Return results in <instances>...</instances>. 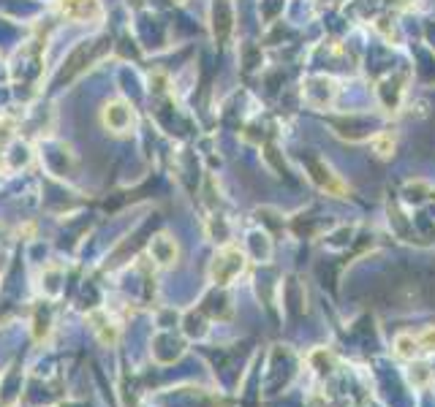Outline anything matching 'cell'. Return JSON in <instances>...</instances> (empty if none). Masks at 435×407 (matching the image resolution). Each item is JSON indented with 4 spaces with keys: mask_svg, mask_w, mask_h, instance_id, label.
<instances>
[{
    "mask_svg": "<svg viewBox=\"0 0 435 407\" xmlns=\"http://www.w3.org/2000/svg\"><path fill=\"white\" fill-rule=\"evenodd\" d=\"M245 269H248V255H245L240 247L226 244V247L218 250V255H215L212 264H209V280L215 285H221V288H226V285L234 283Z\"/></svg>",
    "mask_w": 435,
    "mask_h": 407,
    "instance_id": "6da1fadb",
    "label": "cell"
},
{
    "mask_svg": "<svg viewBox=\"0 0 435 407\" xmlns=\"http://www.w3.org/2000/svg\"><path fill=\"white\" fill-rule=\"evenodd\" d=\"M101 125L115 136H125L136 125V112L125 98H112L101 109Z\"/></svg>",
    "mask_w": 435,
    "mask_h": 407,
    "instance_id": "7a4b0ae2",
    "label": "cell"
},
{
    "mask_svg": "<svg viewBox=\"0 0 435 407\" xmlns=\"http://www.w3.org/2000/svg\"><path fill=\"white\" fill-rule=\"evenodd\" d=\"M58 11L71 22H101L104 20V6L101 0H55Z\"/></svg>",
    "mask_w": 435,
    "mask_h": 407,
    "instance_id": "3957f363",
    "label": "cell"
},
{
    "mask_svg": "<svg viewBox=\"0 0 435 407\" xmlns=\"http://www.w3.org/2000/svg\"><path fill=\"white\" fill-rule=\"evenodd\" d=\"M302 95L313 109H330L337 98V81L330 79V76H311L305 81Z\"/></svg>",
    "mask_w": 435,
    "mask_h": 407,
    "instance_id": "277c9868",
    "label": "cell"
},
{
    "mask_svg": "<svg viewBox=\"0 0 435 407\" xmlns=\"http://www.w3.org/2000/svg\"><path fill=\"white\" fill-rule=\"evenodd\" d=\"M150 255L158 266H174L177 264V255H180V247L177 242L169 236V234H158L152 242H150Z\"/></svg>",
    "mask_w": 435,
    "mask_h": 407,
    "instance_id": "5b68a950",
    "label": "cell"
},
{
    "mask_svg": "<svg viewBox=\"0 0 435 407\" xmlns=\"http://www.w3.org/2000/svg\"><path fill=\"white\" fill-rule=\"evenodd\" d=\"M392 350L397 359H403V361H414L416 356H419V342H416L414 334H408V331H403V334H397L392 342Z\"/></svg>",
    "mask_w": 435,
    "mask_h": 407,
    "instance_id": "8992f818",
    "label": "cell"
},
{
    "mask_svg": "<svg viewBox=\"0 0 435 407\" xmlns=\"http://www.w3.org/2000/svg\"><path fill=\"white\" fill-rule=\"evenodd\" d=\"M373 147L381 158H392L394 147H397V139H394L392 131H384V133H378L373 139Z\"/></svg>",
    "mask_w": 435,
    "mask_h": 407,
    "instance_id": "52a82bcc",
    "label": "cell"
},
{
    "mask_svg": "<svg viewBox=\"0 0 435 407\" xmlns=\"http://www.w3.org/2000/svg\"><path fill=\"white\" fill-rule=\"evenodd\" d=\"M416 342H419V350L424 353H435V326H427L416 334Z\"/></svg>",
    "mask_w": 435,
    "mask_h": 407,
    "instance_id": "ba28073f",
    "label": "cell"
},
{
    "mask_svg": "<svg viewBox=\"0 0 435 407\" xmlns=\"http://www.w3.org/2000/svg\"><path fill=\"white\" fill-rule=\"evenodd\" d=\"M430 378H433V375H430V366L427 364H414L411 366V383H414V386H427V383H430Z\"/></svg>",
    "mask_w": 435,
    "mask_h": 407,
    "instance_id": "9c48e42d",
    "label": "cell"
},
{
    "mask_svg": "<svg viewBox=\"0 0 435 407\" xmlns=\"http://www.w3.org/2000/svg\"><path fill=\"white\" fill-rule=\"evenodd\" d=\"M14 136V120L11 117H3L0 120V142H6V139H11Z\"/></svg>",
    "mask_w": 435,
    "mask_h": 407,
    "instance_id": "30bf717a",
    "label": "cell"
},
{
    "mask_svg": "<svg viewBox=\"0 0 435 407\" xmlns=\"http://www.w3.org/2000/svg\"><path fill=\"white\" fill-rule=\"evenodd\" d=\"M177 3H186V0H177Z\"/></svg>",
    "mask_w": 435,
    "mask_h": 407,
    "instance_id": "8fae6325",
    "label": "cell"
}]
</instances>
